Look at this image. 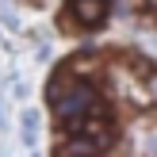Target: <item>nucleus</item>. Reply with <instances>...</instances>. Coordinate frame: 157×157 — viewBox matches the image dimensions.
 Wrapping results in <instances>:
<instances>
[{"label": "nucleus", "mask_w": 157, "mask_h": 157, "mask_svg": "<svg viewBox=\"0 0 157 157\" xmlns=\"http://www.w3.org/2000/svg\"><path fill=\"white\" fill-rule=\"evenodd\" d=\"M35 127H38V111H23V134H27V142H35Z\"/></svg>", "instance_id": "4"}, {"label": "nucleus", "mask_w": 157, "mask_h": 157, "mask_svg": "<svg viewBox=\"0 0 157 157\" xmlns=\"http://www.w3.org/2000/svg\"><path fill=\"white\" fill-rule=\"evenodd\" d=\"M73 19H81L84 27H100L107 19V4L104 0H73Z\"/></svg>", "instance_id": "2"}, {"label": "nucleus", "mask_w": 157, "mask_h": 157, "mask_svg": "<svg viewBox=\"0 0 157 157\" xmlns=\"http://www.w3.org/2000/svg\"><path fill=\"white\" fill-rule=\"evenodd\" d=\"M150 150H153V153H157V142H150Z\"/></svg>", "instance_id": "5"}, {"label": "nucleus", "mask_w": 157, "mask_h": 157, "mask_svg": "<svg viewBox=\"0 0 157 157\" xmlns=\"http://www.w3.org/2000/svg\"><path fill=\"white\" fill-rule=\"evenodd\" d=\"M153 92H157V81H153Z\"/></svg>", "instance_id": "6"}, {"label": "nucleus", "mask_w": 157, "mask_h": 157, "mask_svg": "<svg viewBox=\"0 0 157 157\" xmlns=\"http://www.w3.org/2000/svg\"><path fill=\"white\" fill-rule=\"evenodd\" d=\"M50 104H54V115H58V123L69 130V134L84 130V119L100 111L96 88H92V84H84V81H73V77H69V69L54 73V84H50Z\"/></svg>", "instance_id": "1"}, {"label": "nucleus", "mask_w": 157, "mask_h": 157, "mask_svg": "<svg viewBox=\"0 0 157 157\" xmlns=\"http://www.w3.org/2000/svg\"><path fill=\"white\" fill-rule=\"evenodd\" d=\"M96 150H100V146H92L88 138H77V142H69V146H61L58 153H61V157H84V153H96Z\"/></svg>", "instance_id": "3"}]
</instances>
